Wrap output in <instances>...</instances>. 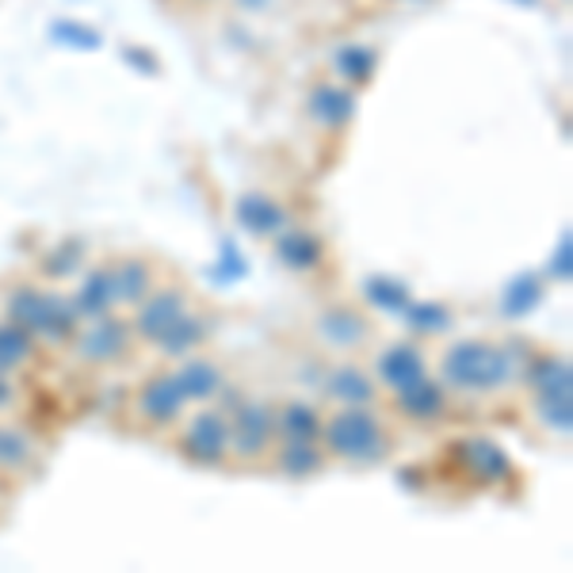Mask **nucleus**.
I'll return each mask as SVG.
<instances>
[{
    "instance_id": "obj_1",
    "label": "nucleus",
    "mask_w": 573,
    "mask_h": 573,
    "mask_svg": "<svg viewBox=\"0 0 573 573\" xmlns=\"http://www.w3.org/2000/svg\"><path fill=\"white\" fill-rule=\"evenodd\" d=\"M440 371L455 390H498L513 378V355L490 340H459L444 352Z\"/></svg>"
},
{
    "instance_id": "obj_2",
    "label": "nucleus",
    "mask_w": 573,
    "mask_h": 573,
    "mask_svg": "<svg viewBox=\"0 0 573 573\" xmlns=\"http://www.w3.org/2000/svg\"><path fill=\"white\" fill-rule=\"evenodd\" d=\"M8 314L20 329L38 332L46 340H69L77 332V306L66 302L61 294L35 291V286H20L8 299Z\"/></svg>"
},
{
    "instance_id": "obj_3",
    "label": "nucleus",
    "mask_w": 573,
    "mask_h": 573,
    "mask_svg": "<svg viewBox=\"0 0 573 573\" xmlns=\"http://www.w3.org/2000/svg\"><path fill=\"white\" fill-rule=\"evenodd\" d=\"M325 444L337 459L348 463H378L386 459V436L378 421L363 409H340L329 424H325Z\"/></svg>"
},
{
    "instance_id": "obj_4",
    "label": "nucleus",
    "mask_w": 573,
    "mask_h": 573,
    "mask_svg": "<svg viewBox=\"0 0 573 573\" xmlns=\"http://www.w3.org/2000/svg\"><path fill=\"white\" fill-rule=\"evenodd\" d=\"M184 452L199 463H219L230 452V424L222 413H199L184 432Z\"/></svg>"
},
{
    "instance_id": "obj_5",
    "label": "nucleus",
    "mask_w": 573,
    "mask_h": 573,
    "mask_svg": "<svg viewBox=\"0 0 573 573\" xmlns=\"http://www.w3.org/2000/svg\"><path fill=\"white\" fill-rule=\"evenodd\" d=\"M122 348H127V325L115 321V317H104V314H96V321H92L89 329L81 332V340H77V352H81V360H89V363L119 360Z\"/></svg>"
},
{
    "instance_id": "obj_6",
    "label": "nucleus",
    "mask_w": 573,
    "mask_h": 573,
    "mask_svg": "<svg viewBox=\"0 0 573 573\" xmlns=\"http://www.w3.org/2000/svg\"><path fill=\"white\" fill-rule=\"evenodd\" d=\"M272 440V417L265 406H242L237 409V421L230 429V447H234L242 459H257L260 452Z\"/></svg>"
},
{
    "instance_id": "obj_7",
    "label": "nucleus",
    "mask_w": 573,
    "mask_h": 573,
    "mask_svg": "<svg viewBox=\"0 0 573 573\" xmlns=\"http://www.w3.org/2000/svg\"><path fill=\"white\" fill-rule=\"evenodd\" d=\"M184 390L180 383H176V375H157L150 378V383L142 386V394H138V409H142L145 421H173L176 413H180L184 406Z\"/></svg>"
},
{
    "instance_id": "obj_8",
    "label": "nucleus",
    "mask_w": 573,
    "mask_h": 573,
    "mask_svg": "<svg viewBox=\"0 0 573 573\" xmlns=\"http://www.w3.org/2000/svg\"><path fill=\"white\" fill-rule=\"evenodd\" d=\"M528 386L536 398H573V367L562 355H539L528 367Z\"/></svg>"
},
{
    "instance_id": "obj_9",
    "label": "nucleus",
    "mask_w": 573,
    "mask_h": 573,
    "mask_svg": "<svg viewBox=\"0 0 573 573\" xmlns=\"http://www.w3.org/2000/svg\"><path fill=\"white\" fill-rule=\"evenodd\" d=\"M184 314V294L180 291H157L153 299L142 302V309H138V321H135V332L142 340H153L157 344V337L168 329V325L176 321V317Z\"/></svg>"
},
{
    "instance_id": "obj_10",
    "label": "nucleus",
    "mask_w": 573,
    "mask_h": 573,
    "mask_svg": "<svg viewBox=\"0 0 573 573\" xmlns=\"http://www.w3.org/2000/svg\"><path fill=\"white\" fill-rule=\"evenodd\" d=\"M455 447H459V455H463V467H467L482 486L501 482V478H508V470H513L505 452H501L498 444H490V440H467V444H455Z\"/></svg>"
},
{
    "instance_id": "obj_11",
    "label": "nucleus",
    "mask_w": 573,
    "mask_h": 573,
    "mask_svg": "<svg viewBox=\"0 0 573 573\" xmlns=\"http://www.w3.org/2000/svg\"><path fill=\"white\" fill-rule=\"evenodd\" d=\"M378 378H383L386 386H394V390H401V386L417 383V378H424V355L417 344H394L386 348L383 355H378Z\"/></svg>"
},
{
    "instance_id": "obj_12",
    "label": "nucleus",
    "mask_w": 573,
    "mask_h": 573,
    "mask_svg": "<svg viewBox=\"0 0 573 573\" xmlns=\"http://www.w3.org/2000/svg\"><path fill=\"white\" fill-rule=\"evenodd\" d=\"M237 222L249 230L253 237H268V234H280L286 226V214L280 203H272L268 196H245L237 203Z\"/></svg>"
},
{
    "instance_id": "obj_13",
    "label": "nucleus",
    "mask_w": 573,
    "mask_h": 573,
    "mask_svg": "<svg viewBox=\"0 0 573 573\" xmlns=\"http://www.w3.org/2000/svg\"><path fill=\"white\" fill-rule=\"evenodd\" d=\"M276 257L286 268H294V272H309V268L321 265V242L314 234H306V230H283L276 237Z\"/></svg>"
},
{
    "instance_id": "obj_14",
    "label": "nucleus",
    "mask_w": 573,
    "mask_h": 573,
    "mask_svg": "<svg viewBox=\"0 0 573 573\" xmlns=\"http://www.w3.org/2000/svg\"><path fill=\"white\" fill-rule=\"evenodd\" d=\"M398 406L401 413L413 417V421H436V417L444 413V390H440L432 378H417V383L398 390Z\"/></svg>"
},
{
    "instance_id": "obj_15",
    "label": "nucleus",
    "mask_w": 573,
    "mask_h": 573,
    "mask_svg": "<svg viewBox=\"0 0 573 573\" xmlns=\"http://www.w3.org/2000/svg\"><path fill=\"white\" fill-rule=\"evenodd\" d=\"M352 112H355L352 92L332 89V84H321V89H314V96H309V115H314L321 127H344V122L352 119Z\"/></svg>"
},
{
    "instance_id": "obj_16",
    "label": "nucleus",
    "mask_w": 573,
    "mask_h": 573,
    "mask_svg": "<svg viewBox=\"0 0 573 573\" xmlns=\"http://www.w3.org/2000/svg\"><path fill=\"white\" fill-rule=\"evenodd\" d=\"M317 332H321L332 348H355L367 337V321H363L355 309H329V314H321V321H317Z\"/></svg>"
},
{
    "instance_id": "obj_17",
    "label": "nucleus",
    "mask_w": 573,
    "mask_h": 573,
    "mask_svg": "<svg viewBox=\"0 0 573 573\" xmlns=\"http://www.w3.org/2000/svg\"><path fill=\"white\" fill-rule=\"evenodd\" d=\"M112 299L115 302H142L145 294H150V265H142V260H122V265H115L112 272Z\"/></svg>"
},
{
    "instance_id": "obj_18",
    "label": "nucleus",
    "mask_w": 573,
    "mask_h": 573,
    "mask_svg": "<svg viewBox=\"0 0 573 573\" xmlns=\"http://www.w3.org/2000/svg\"><path fill=\"white\" fill-rule=\"evenodd\" d=\"M539 302H543V283H539V276L524 272L505 286V294H501V314L505 317H528Z\"/></svg>"
},
{
    "instance_id": "obj_19",
    "label": "nucleus",
    "mask_w": 573,
    "mask_h": 573,
    "mask_svg": "<svg viewBox=\"0 0 573 573\" xmlns=\"http://www.w3.org/2000/svg\"><path fill=\"white\" fill-rule=\"evenodd\" d=\"M176 383H180L184 398L203 401V398H211V394H219V386H222V371L214 367V363H207V360H191V363H184V367H180V375H176Z\"/></svg>"
},
{
    "instance_id": "obj_20",
    "label": "nucleus",
    "mask_w": 573,
    "mask_h": 573,
    "mask_svg": "<svg viewBox=\"0 0 573 573\" xmlns=\"http://www.w3.org/2000/svg\"><path fill=\"white\" fill-rule=\"evenodd\" d=\"M203 340H207V321H203V317H188V314H180L173 325H168L165 332H161L157 344L165 348L168 355H180V352H188V348L203 344Z\"/></svg>"
},
{
    "instance_id": "obj_21",
    "label": "nucleus",
    "mask_w": 573,
    "mask_h": 573,
    "mask_svg": "<svg viewBox=\"0 0 573 573\" xmlns=\"http://www.w3.org/2000/svg\"><path fill=\"white\" fill-rule=\"evenodd\" d=\"M329 394L337 401H344V406H367V401L375 398V386H371V378L363 375V371L340 367L329 375Z\"/></svg>"
},
{
    "instance_id": "obj_22",
    "label": "nucleus",
    "mask_w": 573,
    "mask_h": 573,
    "mask_svg": "<svg viewBox=\"0 0 573 573\" xmlns=\"http://www.w3.org/2000/svg\"><path fill=\"white\" fill-rule=\"evenodd\" d=\"M321 467V455H317L314 440H299V436H286L283 452H280V470H286L291 478H306Z\"/></svg>"
},
{
    "instance_id": "obj_23",
    "label": "nucleus",
    "mask_w": 573,
    "mask_h": 573,
    "mask_svg": "<svg viewBox=\"0 0 573 573\" xmlns=\"http://www.w3.org/2000/svg\"><path fill=\"white\" fill-rule=\"evenodd\" d=\"M401 314H406V325L413 332H444V329H452V309L436 306V302H409Z\"/></svg>"
},
{
    "instance_id": "obj_24",
    "label": "nucleus",
    "mask_w": 573,
    "mask_h": 573,
    "mask_svg": "<svg viewBox=\"0 0 573 573\" xmlns=\"http://www.w3.org/2000/svg\"><path fill=\"white\" fill-rule=\"evenodd\" d=\"M112 302H115L112 299V276H107V272H92L89 280H84L81 291H77L73 306H77V314H92V317H96V314H104Z\"/></svg>"
},
{
    "instance_id": "obj_25",
    "label": "nucleus",
    "mask_w": 573,
    "mask_h": 573,
    "mask_svg": "<svg viewBox=\"0 0 573 573\" xmlns=\"http://www.w3.org/2000/svg\"><path fill=\"white\" fill-rule=\"evenodd\" d=\"M35 344H31V332L20 329V325H0V371L20 367V363L31 360Z\"/></svg>"
},
{
    "instance_id": "obj_26",
    "label": "nucleus",
    "mask_w": 573,
    "mask_h": 573,
    "mask_svg": "<svg viewBox=\"0 0 573 573\" xmlns=\"http://www.w3.org/2000/svg\"><path fill=\"white\" fill-rule=\"evenodd\" d=\"M363 291H367V299L375 302V306L390 309V314H401V309L413 302V299H409V286L398 283V280H390V276H371V280L363 283Z\"/></svg>"
},
{
    "instance_id": "obj_27",
    "label": "nucleus",
    "mask_w": 573,
    "mask_h": 573,
    "mask_svg": "<svg viewBox=\"0 0 573 573\" xmlns=\"http://www.w3.org/2000/svg\"><path fill=\"white\" fill-rule=\"evenodd\" d=\"M536 409H539V421L551 432L566 436L573 429V398H536Z\"/></svg>"
},
{
    "instance_id": "obj_28",
    "label": "nucleus",
    "mask_w": 573,
    "mask_h": 573,
    "mask_svg": "<svg viewBox=\"0 0 573 573\" xmlns=\"http://www.w3.org/2000/svg\"><path fill=\"white\" fill-rule=\"evenodd\" d=\"M280 424H283L286 436H299V440H314L317 436V413L309 406H302V401H294V406L283 409Z\"/></svg>"
},
{
    "instance_id": "obj_29",
    "label": "nucleus",
    "mask_w": 573,
    "mask_h": 573,
    "mask_svg": "<svg viewBox=\"0 0 573 573\" xmlns=\"http://www.w3.org/2000/svg\"><path fill=\"white\" fill-rule=\"evenodd\" d=\"M371 66H375V54H371L367 46H344V50L337 54V69L348 81H363V77L371 73Z\"/></svg>"
},
{
    "instance_id": "obj_30",
    "label": "nucleus",
    "mask_w": 573,
    "mask_h": 573,
    "mask_svg": "<svg viewBox=\"0 0 573 573\" xmlns=\"http://www.w3.org/2000/svg\"><path fill=\"white\" fill-rule=\"evenodd\" d=\"M50 35L58 38V43H69L77 46V50H92V46H100V35L89 27H77V23H54Z\"/></svg>"
},
{
    "instance_id": "obj_31",
    "label": "nucleus",
    "mask_w": 573,
    "mask_h": 573,
    "mask_svg": "<svg viewBox=\"0 0 573 573\" xmlns=\"http://www.w3.org/2000/svg\"><path fill=\"white\" fill-rule=\"evenodd\" d=\"M77 260H81V245H61L58 253H50V257H46V268H43V272L58 280V276L77 272Z\"/></svg>"
},
{
    "instance_id": "obj_32",
    "label": "nucleus",
    "mask_w": 573,
    "mask_h": 573,
    "mask_svg": "<svg viewBox=\"0 0 573 573\" xmlns=\"http://www.w3.org/2000/svg\"><path fill=\"white\" fill-rule=\"evenodd\" d=\"M27 459V440L20 436V432H8L0 429V463L4 467H15V463Z\"/></svg>"
},
{
    "instance_id": "obj_33",
    "label": "nucleus",
    "mask_w": 573,
    "mask_h": 573,
    "mask_svg": "<svg viewBox=\"0 0 573 573\" xmlns=\"http://www.w3.org/2000/svg\"><path fill=\"white\" fill-rule=\"evenodd\" d=\"M570 272H573V242H570V230H562L559 249H554V260H551V276H554V280L566 283Z\"/></svg>"
},
{
    "instance_id": "obj_34",
    "label": "nucleus",
    "mask_w": 573,
    "mask_h": 573,
    "mask_svg": "<svg viewBox=\"0 0 573 573\" xmlns=\"http://www.w3.org/2000/svg\"><path fill=\"white\" fill-rule=\"evenodd\" d=\"M222 253H226V272H214V280H222V283L242 280V276H245V260H242V253H237V245L226 242V245H222Z\"/></svg>"
},
{
    "instance_id": "obj_35",
    "label": "nucleus",
    "mask_w": 573,
    "mask_h": 573,
    "mask_svg": "<svg viewBox=\"0 0 573 573\" xmlns=\"http://www.w3.org/2000/svg\"><path fill=\"white\" fill-rule=\"evenodd\" d=\"M127 61H135V66H142V69H153V61L145 58V54H138V50H130V54H127Z\"/></svg>"
},
{
    "instance_id": "obj_36",
    "label": "nucleus",
    "mask_w": 573,
    "mask_h": 573,
    "mask_svg": "<svg viewBox=\"0 0 573 573\" xmlns=\"http://www.w3.org/2000/svg\"><path fill=\"white\" fill-rule=\"evenodd\" d=\"M8 398H12V386H8V378H0V406H4Z\"/></svg>"
},
{
    "instance_id": "obj_37",
    "label": "nucleus",
    "mask_w": 573,
    "mask_h": 573,
    "mask_svg": "<svg viewBox=\"0 0 573 573\" xmlns=\"http://www.w3.org/2000/svg\"><path fill=\"white\" fill-rule=\"evenodd\" d=\"M242 4H245V8H260L265 0H242Z\"/></svg>"
},
{
    "instance_id": "obj_38",
    "label": "nucleus",
    "mask_w": 573,
    "mask_h": 573,
    "mask_svg": "<svg viewBox=\"0 0 573 573\" xmlns=\"http://www.w3.org/2000/svg\"><path fill=\"white\" fill-rule=\"evenodd\" d=\"M521 4H539V0H521Z\"/></svg>"
}]
</instances>
